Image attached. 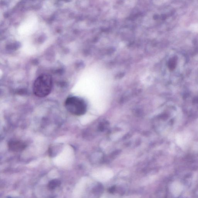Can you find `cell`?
I'll list each match as a JSON object with an SVG mask.
<instances>
[{
	"label": "cell",
	"mask_w": 198,
	"mask_h": 198,
	"mask_svg": "<svg viewBox=\"0 0 198 198\" xmlns=\"http://www.w3.org/2000/svg\"><path fill=\"white\" fill-rule=\"evenodd\" d=\"M53 79L50 74H41L36 79L33 85V92L35 95L43 98L50 94L52 90Z\"/></svg>",
	"instance_id": "obj_1"
},
{
	"label": "cell",
	"mask_w": 198,
	"mask_h": 198,
	"mask_svg": "<svg viewBox=\"0 0 198 198\" xmlns=\"http://www.w3.org/2000/svg\"><path fill=\"white\" fill-rule=\"evenodd\" d=\"M60 184L61 182L58 179H53L49 183L48 187L49 189L53 190L60 185Z\"/></svg>",
	"instance_id": "obj_5"
},
{
	"label": "cell",
	"mask_w": 198,
	"mask_h": 198,
	"mask_svg": "<svg viewBox=\"0 0 198 198\" xmlns=\"http://www.w3.org/2000/svg\"><path fill=\"white\" fill-rule=\"evenodd\" d=\"M177 60V57L176 56H174V57H172L169 60L168 67L171 71H173L176 67Z\"/></svg>",
	"instance_id": "obj_4"
},
{
	"label": "cell",
	"mask_w": 198,
	"mask_h": 198,
	"mask_svg": "<svg viewBox=\"0 0 198 198\" xmlns=\"http://www.w3.org/2000/svg\"><path fill=\"white\" fill-rule=\"evenodd\" d=\"M8 146L9 150L15 152L23 150L26 147V145L22 140L12 139L8 142Z\"/></svg>",
	"instance_id": "obj_3"
},
{
	"label": "cell",
	"mask_w": 198,
	"mask_h": 198,
	"mask_svg": "<svg viewBox=\"0 0 198 198\" xmlns=\"http://www.w3.org/2000/svg\"><path fill=\"white\" fill-rule=\"evenodd\" d=\"M65 108L74 115L80 116L85 113L86 105L81 98L77 97H69L65 100Z\"/></svg>",
	"instance_id": "obj_2"
}]
</instances>
